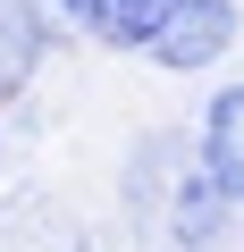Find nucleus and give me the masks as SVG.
<instances>
[{
  "mask_svg": "<svg viewBox=\"0 0 244 252\" xmlns=\"http://www.w3.org/2000/svg\"><path fill=\"white\" fill-rule=\"evenodd\" d=\"M0 168H9V126H0Z\"/></svg>",
  "mask_w": 244,
  "mask_h": 252,
  "instance_id": "423d86ee",
  "label": "nucleus"
},
{
  "mask_svg": "<svg viewBox=\"0 0 244 252\" xmlns=\"http://www.w3.org/2000/svg\"><path fill=\"white\" fill-rule=\"evenodd\" d=\"M51 17H59L68 34L118 51V59H152L160 26L177 17V0H51Z\"/></svg>",
  "mask_w": 244,
  "mask_h": 252,
  "instance_id": "f03ea898",
  "label": "nucleus"
},
{
  "mask_svg": "<svg viewBox=\"0 0 244 252\" xmlns=\"http://www.w3.org/2000/svg\"><path fill=\"white\" fill-rule=\"evenodd\" d=\"M227 193L202 177V168H177V185H169V252H210L219 244V227H227Z\"/></svg>",
  "mask_w": 244,
  "mask_h": 252,
  "instance_id": "39448f33",
  "label": "nucleus"
},
{
  "mask_svg": "<svg viewBox=\"0 0 244 252\" xmlns=\"http://www.w3.org/2000/svg\"><path fill=\"white\" fill-rule=\"evenodd\" d=\"M51 0H0V109H9L34 76H42V59H51Z\"/></svg>",
  "mask_w": 244,
  "mask_h": 252,
  "instance_id": "20e7f679",
  "label": "nucleus"
},
{
  "mask_svg": "<svg viewBox=\"0 0 244 252\" xmlns=\"http://www.w3.org/2000/svg\"><path fill=\"white\" fill-rule=\"evenodd\" d=\"M194 168L244 210V84H219L202 101V126H194Z\"/></svg>",
  "mask_w": 244,
  "mask_h": 252,
  "instance_id": "7ed1b4c3",
  "label": "nucleus"
},
{
  "mask_svg": "<svg viewBox=\"0 0 244 252\" xmlns=\"http://www.w3.org/2000/svg\"><path fill=\"white\" fill-rule=\"evenodd\" d=\"M236 42H244V9L236 0H177V17L152 42V67L160 76H210L219 59H236Z\"/></svg>",
  "mask_w": 244,
  "mask_h": 252,
  "instance_id": "f257e3e1",
  "label": "nucleus"
}]
</instances>
